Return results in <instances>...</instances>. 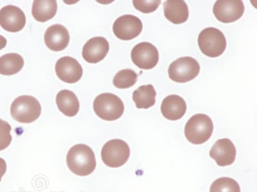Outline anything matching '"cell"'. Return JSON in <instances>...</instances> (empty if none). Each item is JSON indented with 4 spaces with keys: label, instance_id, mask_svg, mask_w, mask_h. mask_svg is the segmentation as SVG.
I'll list each match as a JSON object with an SVG mask.
<instances>
[{
    "label": "cell",
    "instance_id": "obj_1",
    "mask_svg": "<svg viewBox=\"0 0 257 192\" xmlns=\"http://www.w3.org/2000/svg\"><path fill=\"white\" fill-rule=\"evenodd\" d=\"M66 164L71 172L75 174L88 176L96 168L95 153L88 146L77 144L69 150L66 156Z\"/></svg>",
    "mask_w": 257,
    "mask_h": 192
},
{
    "label": "cell",
    "instance_id": "obj_2",
    "mask_svg": "<svg viewBox=\"0 0 257 192\" xmlns=\"http://www.w3.org/2000/svg\"><path fill=\"white\" fill-rule=\"evenodd\" d=\"M213 124L210 116L199 114L190 118L185 128L186 138L190 143L200 145L210 138L213 134Z\"/></svg>",
    "mask_w": 257,
    "mask_h": 192
},
{
    "label": "cell",
    "instance_id": "obj_3",
    "mask_svg": "<svg viewBox=\"0 0 257 192\" xmlns=\"http://www.w3.org/2000/svg\"><path fill=\"white\" fill-rule=\"evenodd\" d=\"M41 114L40 102L31 96H22L14 100L11 106L12 118L18 122L30 124L36 121Z\"/></svg>",
    "mask_w": 257,
    "mask_h": 192
},
{
    "label": "cell",
    "instance_id": "obj_4",
    "mask_svg": "<svg viewBox=\"0 0 257 192\" xmlns=\"http://www.w3.org/2000/svg\"><path fill=\"white\" fill-rule=\"evenodd\" d=\"M93 110L101 120L113 121L123 115L124 104L120 98L113 94L103 93L94 100Z\"/></svg>",
    "mask_w": 257,
    "mask_h": 192
},
{
    "label": "cell",
    "instance_id": "obj_5",
    "mask_svg": "<svg viewBox=\"0 0 257 192\" xmlns=\"http://www.w3.org/2000/svg\"><path fill=\"white\" fill-rule=\"evenodd\" d=\"M197 42L201 52L211 58L221 56L226 50L227 45L223 33L213 27L202 30L199 34Z\"/></svg>",
    "mask_w": 257,
    "mask_h": 192
},
{
    "label": "cell",
    "instance_id": "obj_6",
    "mask_svg": "<svg viewBox=\"0 0 257 192\" xmlns=\"http://www.w3.org/2000/svg\"><path fill=\"white\" fill-rule=\"evenodd\" d=\"M130 148L125 141L113 139L107 142L101 150L103 162L111 168H118L123 166L130 156Z\"/></svg>",
    "mask_w": 257,
    "mask_h": 192
},
{
    "label": "cell",
    "instance_id": "obj_7",
    "mask_svg": "<svg viewBox=\"0 0 257 192\" xmlns=\"http://www.w3.org/2000/svg\"><path fill=\"white\" fill-rule=\"evenodd\" d=\"M200 72V66L196 59L190 56L181 57L171 63L169 76L177 83H187L196 78Z\"/></svg>",
    "mask_w": 257,
    "mask_h": 192
},
{
    "label": "cell",
    "instance_id": "obj_8",
    "mask_svg": "<svg viewBox=\"0 0 257 192\" xmlns=\"http://www.w3.org/2000/svg\"><path fill=\"white\" fill-rule=\"evenodd\" d=\"M245 10L240 0H219L215 2L213 13L218 20L223 24H230L242 18Z\"/></svg>",
    "mask_w": 257,
    "mask_h": 192
},
{
    "label": "cell",
    "instance_id": "obj_9",
    "mask_svg": "<svg viewBox=\"0 0 257 192\" xmlns=\"http://www.w3.org/2000/svg\"><path fill=\"white\" fill-rule=\"evenodd\" d=\"M133 62L142 70H149L155 67L159 61V52L151 43H139L132 51Z\"/></svg>",
    "mask_w": 257,
    "mask_h": 192
},
{
    "label": "cell",
    "instance_id": "obj_10",
    "mask_svg": "<svg viewBox=\"0 0 257 192\" xmlns=\"http://www.w3.org/2000/svg\"><path fill=\"white\" fill-rule=\"evenodd\" d=\"M143 30L142 20L137 16L123 15L114 22L112 30L117 38L123 40H130L137 38Z\"/></svg>",
    "mask_w": 257,
    "mask_h": 192
},
{
    "label": "cell",
    "instance_id": "obj_11",
    "mask_svg": "<svg viewBox=\"0 0 257 192\" xmlns=\"http://www.w3.org/2000/svg\"><path fill=\"white\" fill-rule=\"evenodd\" d=\"M26 16L18 6H7L0 10V26L12 33L22 31L26 24Z\"/></svg>",
    "mask_w": 257,
    "mask_h": 192
},
{
    "label": "cell",
    "instance_id": "obj_12",
    "mask_svg": "<svg viewBox=\"0 0 257 192\" xmlns=\"http://www.w3.org/2000/svg\"><path fill=\"white\" fill-rule=\"evenodd\" d=\"M56 72L61 81L73 84L81 79L83 70L76 59L67 56L62 57L57 61Z\"/></svg>",
    "mask_w": 257,
    "mask_h": 192
},
{
    "label": "cell",
    "instance_id": "obj_13",
    "mask_svg": "<svg viewBox=\"0 0 257 192\" xmlns=\"http://www.w3.org/2000/svg\"><path fill=\"white\" fill-rule=\"evenodd\" d=\"M109 50L108 41L102 36H95L87 41L82 49V57L89 64L100 62Z\"/></svg>",
    "mask_w": 257,
    "mask_h": 192
},
{
    "label": "cell",
    "instance_id": "obj_14",
    "mask_svg": "<svg viewBox=\"0 0 257 192\" xmlns=\"http://www.w3.org/2000/svg\"><path fill=\"white\" fill-rule=\"evenodd\" d=\"M236 154L237 152L235 146L228 138L218 140L212 146L210 152V157L220 166H228L233 164Z\"/></svg>",
    "mask_w": 257,
    "mask_h": 192
},
{
    "label": "cell",
    "instance_id": "obj_15",
    "mask_svg": "<svg viewBox=\"0 0 257 192\" xmlns=\"http://www.w3.org/2000/svg\"><path fill=\"white\" fill-rule=\"evenodd\" d=\"M44 38L46 46L54 52L65 50L70 40L67 28L59 24L50 26L46 30Z\"/></svg>",
    "mask_w": 257,
    "mask_h": 192
},
{
    "label": "cell",
    "instance_id": "obj_16",
    "mask_svg": "<svg viewBox=\"0 0 257 192\" xmlns=\"http://www.w3.org/2000/svg\"><path fill=\"white\" fill-rule=\"evenodd\" d=\"M187 104L183 98L178 95H170L163 100L161 112L165 118L178 120L185 116Z\"/></svg>",
    "mask_w": 257,
    "mask_h": 192
},
{
    "label": "cell",
    "instance_id": "obj_17",
    "mask_svg": "<svg viewBox=\"0 0 257 192\" xmlns=\"http://www.w3.org/2000/svg\"><path fill=\"white\" fill-rule=\"evenodd\" d=\"M164 10L167 20L175 24H184L189 18V8L183 0H168L165 2Z\"/></svg>",
    "mask_w": 257,
    "mask_h": 192
},
{
    "label": "cell",
    "instance_id": "obj_18",
    "mask_svg": "<svg viewBox=\"0 0 257 192\" xmlns=\"http://www.w3.org/2000/svg\"><path fill=\"white\" fill-rule=\"evenodd\" d=\"M56 104L61 113L70 118L76 116L79 111V100L71 90H63L57 94Z\"/></svg>",
    "mask_w": 257,
    "mask_h": 192
},
{
    "label": "cell",
    "instance_id": "obj_19",
    "mask_svg": "<svg viewBox=\"0 0 257 192\" xmlns=\"http://www.w3.org/2000/svg\"><path fill=\"white\" fill-rule=\"evenodd\" d=\"M57 11L56 0H35L32 6V14L37 22H45L52 19Z\"/></svg>",
    "mask_w": 257,
    "mask_h": 192
},
{
    "label": "cell",
    "instance_id": "obj_20",
    "mask_svg": "<svg viewBox=\"0 0 257 192\" xmlns=\"http://www.w3.org/2000/svg\"><path fill=\"white\" fill-rule=\"evenodd\" d=\"M156 92L153 84L142 86L133 94V100L137 108L148 109L156 104Z\"/></svg>",
    "mask_w": 257,
    "mask_h": 192
},
{
    "label": "cell",
    "instance_id": "obj_21",
    "mask_svg": "<svg viewBox=\"0 0 257 192\" xmlns=\"http://www.w3.org/2000/svg\"><path fill=\"white\" fill-rule=\"evenodd\" d=\"M24 59L18 54H8L0 57V74L11 76L17 74L24 66Z\"/></svg>",
    "mask_w": 257,
    "mask_h": 192
},
{
    "label": "cell",
    "instance_id": "obj_22",
    "mask_svg": "<svg viewBox=\"0 0 257 192\" xmlns=\"http://www.w3.org/2000/svg\"><path fill=\"white\" fill-rule=\"evenodd\" d=\"M138 75L132 70H123L116 73L113 78L115 88L125 89L132 88L137 83Z\"/></svg>",
    "mask_w": 257,
    "mask_h": 192
},
{
    "label": "cell",
    "instance_id": "obj_23",
    "mask_svg": "<svg viewBox=\"0 0 257 192\" xmlns=\"http://www.w3.org/2000/svg\"><path fill=\"white\" fill-rule=\"evenodd\" d=\"M210 192H240V187L235 180L224 177L213 182Z\"/></svg>",
    "mask_w": 257,
    "mask_h": 192
},
{
    "label": "cell",
    "instance_id": "obj_24",
    "mask_svg": "<svg viewBox=\"0 0 257 192\" xmlns=\"http://www.w3.org/2000/svg\"><path fill=\"white\" fill-rule=\"evenodd\" d=\"M11 126L6 121L0 118V152L8 148L13 140Z\"/></svg>",
    "mask_w": 257,
    "mask_h": 192
},
{
    "label": "cell",
    "instance_id": "obj_25",
    "mask_svg": "<svg viewBox=\"0 0 257 192\" xmlns=\"http://www.w3.org/2000/svg\"><path fill=\"white\" fill-rule=\"evenodd\" d=\"M133 6L137 10L144 14H149L155 12L160 6L162 2L160 0H152V1H139L135 0L133 2Z\"/></svg>",
    "mask_w": 257,
    "mask_h": 192
},
{
    "label": "cell",
    "instance_id": "obj_26",
    "mask_svg": "<svg viewBox=\"0 0 257 192\" xmlns=\"http://www.w3.org/2000/svg\"><path fill=\"white\" fill-rule=\"evenodd\" d=\"M7 171V164L6 161L0 158V182Z\"/></svg>",
    "mask_w": 257,
    "mask_h": 192
},
{
    "label": "cell",
    "instance_id": "obj_27",
    "mask_svg": "<svg viewBox=\"0 0 257 192\" xmlns=\"http://www.w3.org/2000/svg\"><path fill=\"white\" fill-rule=\"evenodd\" d=\"M8 40L4 38V36L0 35V50L4 49L6 46Z\"/></svg>",
    "mask_w": 257,
    "mask_h": 192
}]
</instances>
